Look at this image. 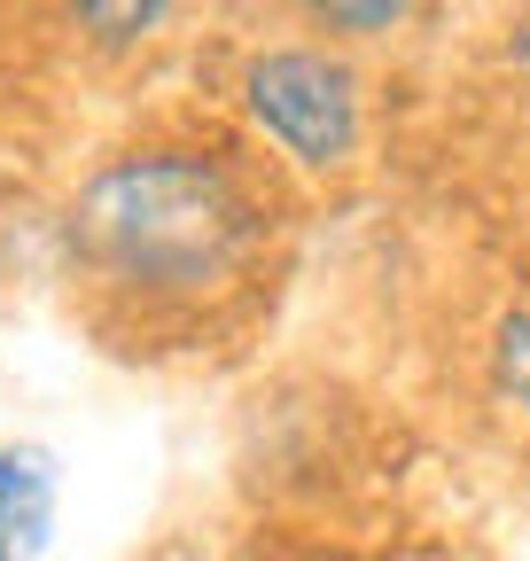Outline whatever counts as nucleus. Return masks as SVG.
<instances>
[{"label":"nucleus","instance_id":"f257e3e1","mask_svg":"<svg viewBox=\"0 0 530 561\" xmlns=\"http://www.w3.org/2000/svg\"><path fill=\"white\" fill-rule=\"evenodd\" d=\"M71 273L141 328H195L265 257V195L234 157L187 140H149L87 172L71 195Z\"/></svg>","mask_w":530,"mask_h":561},{"label":"nucleus","instance_id":"f03ea898","mask_svg":"<svg viewBox=\"0 0 530 561\" xmlns=\"http://www.w3.org/2000/svg\"><path fill=\"white\" fill-rule=\"evenodd\" d=\"M242 110L289 164H344L359 149V79L320 47H265L242 70Z\"/></svg>","mask_w":530,"mask_h":561},{"label":"nucleus","instance_id":"7ed1b4c3","mask_svg":"<svg viewBox=\"0 0 530 561\" xmlns=\"http://www.w3.org/2000/svg\"><path fill=\"white\" fill-rule=\"evenodd\" d=\"M55 530V460L39 445H0V561H39Z\"/></svg>","mask_w":530,"mask_h":561},{"label":"nucleus","instance_id":"20e7f679","mask_svg":"<svg viewBox=\"0 0 530 561\" xmlns=\"http://www.w3.org/2000/svg\"><path fill=\"white\" fill-rule=\"evenodd\" d=\"M71 9V24L94 39V47H141L172 24L180 0H62Z\"/></svg>","mask_w":530,"mask_h":561},{"label":"nucleus","instance_id":"39448f33","mask_svg":"<svg viewBox=\"0 0 530 561\" xmlns=\"http://www.w3.org/2000/svg\"><path fill=\"white\" fill-rule=\"evenodd\" d=\"M297 9L320 24V32H336V39H382L398 32L422 0H297Z\"/></svg>","mask_w":530,"mask_h":561},{"label":"nucleus","instance_id":"423d86ee","mask_svg":"<svg viewBox=\"0 0 530 561\" xmlns=\"http://www.w3.org/2000/svg\"><path fill=\"white\" fill-rule=\"evenodd\" d=\"M499 382H507V398L530 413V305L499 328Z\"/></svg>","mask_w":530,"mask_h":561}]
</instances>
